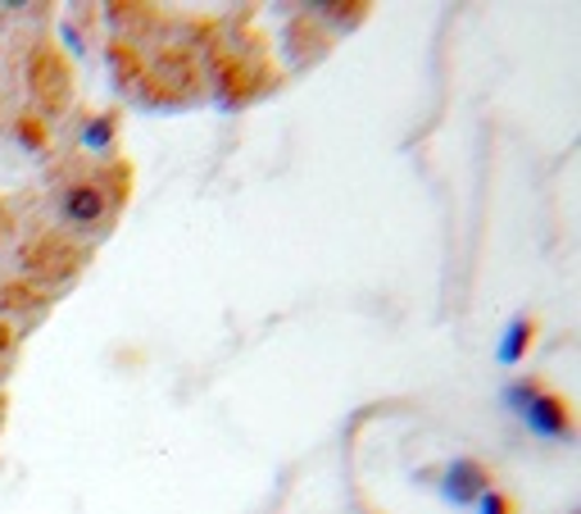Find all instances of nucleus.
Returning <instances> with one entry per match:
<instances>
[{
	"instance_id": "nucleus-18",
	"label": "nucleus",
	"mask_w": 581,
	"mask_h": 514,
	"mask_svg": "<svg viewBox=\"0 0 581 514\" xmlns=\"http://www.w3.org/2000/svg\"><path fill=\"white\" fill-rule=\"evenodd\" d=\"M19 346H23V328L19 323H10L6 314H0V364H14V355H19Z\"/></svg>"
},
{
	"instance_id": "nucleus-6",
	"label": "nucleus",
	"mask_w": 581,
	"mask_h": 514,
	"mask_svg": "<svg viewBox=\"0 0 581 514\" xmlns=\"http://www.w3.org/2000/svg\"><path fill=\"white\" fill-rule=\"evenodd\" d=\"M523 419L540 442H563V447L577 442V410H572V400L550 383L523 406Z\"/></svg>"
},
{
	"instance_id": "nucleus-2",
	"label": "nucleus",
	"mask_w": 581,
	"mask_h": 514,
	"mask_svg": "<svg viewBox=\"0 0 581 514\" xmlns=\"http://www.w3.org/2000/svg\"><path fill=\"white\" fill-rule=\"evenodd\" d=\"M201 68H205V83L214 92V100L223 109H246L250 100H259L268 87L278 83V68L268 60L263 42L255 36H232L223 23L209 32V42L201 46Z\"/></svg>"
},
{
	"instance_id": "nucleus-19",
	"label": "nucleus",
	"mask_w": 581,
	"mask_h": 514,
	"mask_svg": "<svg viewBox=\"0 0 581 514\" xmlns=\"http://www.w3.org/2000/svg\"><path fill=\"white\" fill-rule=\"evenodd\" d=\"M477 514H518V501L509 496V492H499V488H491L482 501H477Z\"/></svg>"
},
{
	"instance_id": "nucleus-14",
	"label": "nucleus",
	"mask_w": 581,
	"mask_h": 514,
	"mask_svg": "<svg viewBox=\"0 0 581 514\" xmlns=\"http://www.w3.org/2000/svg\"><path fill=\"white\" fill-rule=\"evenodd\" d=\"M536 333H540V319H536V314H514L509 328H505V338H499L495 360H499V364H518V360L531 351Z\"/></svg>"
},
{
	"instance_id": "nucleus-10",
	"label": "nucleus",
	"mask_w": 581,
	"mask_h": 514,
	"mask_svg": "<svg viewBox=\"0 0 581 514\" xmlns=\"http://www.w3.org/2000/svg\"><path fill=\"white\" fill-rule=\"evenodd\" d=\"M100 19L114 28V36H128V42H141L150 32L164 28L160 6H137V0H114V6H100Z\"/></svg>"
},
{
	"instance_id": "nucleus-4",
	"label": "nucleus",
	"mask_w": 581,
	"mask_h": 514,
	"mask_svg": "<svg viewBox=\"0 0 581 514\" xmlns=\"http://www.w3.org/2000/svg\"><path fill=\"white\" fill-rule=\"evenodd\" d=\"M92 250L96 246L68 237L64 228H32L19 242L14 260H19V278L46 287V291H60V287L83 278V269L92 265Z\"/></svg>"
},
{
	"instance_id": "nucleus-13",
	"label": "nucleus",
	"mask_w": 581,
	"mask_h": 514,
	"mask_svg": "<svg viewBox=\"0 0 581 514\" xmlns=\"http://www.w3.org/2000/svg\"><path fill=\"white\" fill-rule=\"evenodd\" d=\"M287 46H291V64H314L332 51V32L314 14H295L287 23Z\"/></svg>"
},
{
	"instance_id": "nucleus-5",
	"label": "nucleus",
	"mask_w": 581,
	"mask_h": 514,
	"mask_svg": "<svg viewBox=\"0 0 581 514\" xmlns=\"http://www.w3.org/2000/svg\"><path fill=\"white\" fill-rule=\"evenodd\" d=\"M23 87L28 105L51 124L73 109V60L55 42H32L23 55Z\"/></svg>"
},
{
	"instance_id": "nucleus-21",
	"label": "nucleus",
	"mask_w": 581,
	"mask_h": 514,
	"mask_svg": "<svg viewBox=\"0 0 581 514\" xmlns=\"http://www.w3.org/2000/svg\"><path fill=\"white\" fill-rule=\"evenodd\" d=\"M6 410H10V400H6V392H0V424H6Z\"/></svg>"
},
{
	"instance_id": "nucleus-16",
	"label": "nucleus",
	"mask_w": 581,
	"mask_h": 514,
	"mask_svg": "<svg viewBox=\"0 0 581 514\" xmlns=\"http://www.w3.org/2000/svg\"><path fill=\"white\" fill-rule=\"evenodd\" d=\"M368 10H373V6H364V0H332V6H314L309 14H314L323 28L336 23V32H351V28H359V23L368 19Z\"/></svg>"
},
{
	"instance_id": "nucleus-15",
	"label": "nucleus",
	"mask_w": 581,
	"mask_h": 514,
	"mask_svg": "<svg viewBox=\"0 0 581 514\" xmlns=\"http://www.w3.org/2000/svg\"><path fill=\"white\" fill-rule=\"evenodd\" d=\"M96 23H100V10L96 6H73L64 19H60V32H64V55L73 51V55H83L87 46H92V32H96Z\"/></svg>"
},
{
	"instance_id": "nucleus-11",
	"label": "nucleus",
	"mask_w": 581,
	"mask_h": 514,
	"mask_svg": "<svg viewBox=\"0 0 581 514\" xmlns=\"http://www.w3.org/2000/svg\"><path fill=\"white\" fill-rule=\"evenodd\" d=\"M105 64H109L114 87L128 92V96H137V87H141V78H146V46H141V42H128V36H109Z\"/></svg>"
},
{
	"instance_id": "nucleus-1",
	"label": "nucleus",
	"mask_w": 581,
	"mask_h": 514,
	"mask_svg": "<svg viewBox=\"0 0 581 514\" xmlns=\"http://www.w3.org/2000/svg\"><path fill=\"white\" fill-rule=\"evenodd\" d=\"M51 188H55L60 228L92 246L96 237L114 233V224H119V214L132 196V164L123 156L109 160V164H83L77 160L73 169H55Z\"/></svg>"
},
{
	"instance_id": "nucleus-22",
	"label": "nucleus",
	"mask_w": 581,
	"mask_h": 514,
	"mask_svg": "<svg viewBox=\"0 0 581 514\" xmlns=\"http://www.w3.org/2000/svg\"><path fill=\"white\" fill-rule=\"evenodd\" d=\"M6 374H10V370H6V364H0V383H6Z\"/></svg>"
},
{
	"instance_id": "nucleus-7",
	"label": "nucleus",
	"mask_w": 581,
	"mask_h": 514,
	"mask_svg": "<svg viewBox=\"0 0 581 514\" xmlns=\"http://www.w3.org/2000/svg\"><path fill=\"white\" fill-rule=\"evenodd\" d=\"M495 488V469L477 456H454L445 469H441V496L459 510H473L486 492Z\"/></svg>"
},
{
	"instance_id": "nucleus-12",
	"label": "nucleus",
	"mask_w": 581,
	"mask_h": 514,
	"mask_svg": "<svg viewBox=\"0 0 581 514\" xmlns=\"http://www.w3.org/2000/svg\"><path fill=\"white\" fill-rule=\"evenodd\" d=\"M10 137H14L19 151H28L36 160H46L55 151V128H51L46 115H36L32 105H23V109H14V115H10Z\"/></svg>"
},
{
	"instance_id": "nucleus-8",
	"label": "nucleus",
	"mask_w": 581,
	"mask_h": 514,
	"mask_svg": "<svg viewBox=\"0 0 581 514\" xmlns=\"http://www.w3.org/2000/svg\"><path fill=\"white\" fill-rule=\"evenodd\" d=\"M119 141H123V115L119 109H96V115H87L83 124H77V160L87 164H109L119 160Z\"/></svg>"
},
{
	"instance_id": "nucleus-3",
	"label": "nucleus",
	"mask_w": 581,
	"mask_h": 514,
	"mask_svg": "<svg viewBox=\"0 0 581 514\" xmlns=\"http://www.w3.org/2000/svg\"><path fill=\"white\" fill-rule=\"evenodd\" d=\"M205 68L196 42H154L146 46V78L137 87V100L146 109H186L205 96Z\"/></svg>"
},
{
	"instance_id": "nucleus-20",
	"label": "nucleus",
	"mask_w": 581,
	"mask_h": 514,
	"mask_svg": "<svg viewBox=\"0 0 581 514\" xmlns=\"http://www.w3.org/2000/svg\"><path fill=\"white\" fill-rule=\"evenodd\" d=\"M14 228H19V218H14V205L0 196V246H10L14 242Z\"/></svg>"
},
{
	"instance_id": "nucleus-17",
	"label": "nucleus",
	"mask_w": 581,
	"mask_h": 514,
	"mask_svg": "<svg viewBox=\"0 0 581 514\" xmlns=\"http://www.w3.org/2000/svg\"><path fill=\"white\" fill-rule=\"evenodd\" d=\"M540 387H546V378H536V374H531V378H518V383H509V387H505V406L523 415V406H527V400H531Z\"/></svg>"
},
{
	"instance_id": "nucleus-9",
	"label": "nucleus",
	"mask_w": 581,
	"mask_h": 514,
	"mask_svg": "<svg viewBox=\"0 0 581 514\" xmlns=\"http://www.w3.org/2000/svg\"><path fill=\"white\" fill-rule=\"evenodd\" d=\"M51 310V291L46 287H36V282H28V278H0V314H6L10 323H19V328H28V323H36Z\"/></svg>"
}]
</instances>
